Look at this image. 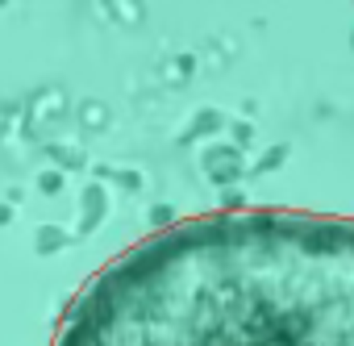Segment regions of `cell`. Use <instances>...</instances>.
<instances>
[{"label":"cell","mask_w":354,"mask_h":346,"mask_svg":"<svg viewBox=\"0 0 354 346\" xmlns=\"http://www.w3.org/2000/svg\"><path fill=\"white\" fill-rule=\"evenodd\" d=\"M55 346H354V217H184L96 271Z\"/></svg>","instance_id":"6da1fadb"},{"label":"cell","mask_w":354,"mask_h":346,"mask_svg":"<svg viewBox=\"0 0 354 346\" xmlns=\"http://www.w3.org/2000/svg\"><path fill=\"white\" fill-rule=\"evenodd\" d=\"M242 150L238 146H209L205 150V176L217 184V188H238L242 180Z\"/></svg>","instance_id":"7a4b0ae2"},{"label":"cell","mask_w":354,"mask_h":346,"mask_svg":"<svg viewBox=\"0 0 354 346\" xmlns=\"http://www.w3.org/2000/svg\"><path fill=\"white\" fill-rule=\"evenodd\" d=\"M109 213V192L100 188V184H88L84 188V213H80V234H88V230H96V221Z\"/></svg>","instance_id":"3957f363"},{"label":"cell","mask_w":354,"mask_h":346,"mask_svg":"<svg viewBox=\"0 0 354 346\" xmlns=\"http://www.w3.org/2000/svg\"><path fill=\"white\" fill-rule=\"evenodd\" d=\"M67 242H71V238H67L63 226H38V230H34V255H42V259L67 251Z\"/></svg>","instance_id":"277c9868"},{"label":"cell","mask_w":354,"mask_h":346,"mask_svg":"<svg viewBox=\"0 0 354 346\" xmlns=\"http://www.w3.org/2000/svg\"><path fill=\"white\" fill-rule=\"evenodd\" d=\"M230 121H225V113L221 109H201L196 117H192V129L180 138V142H192V138H201V134H217V129H225Z\"/></svg>","instance_id":"5b68a950"},{"label":"cell","mask_w":354,"mask_h":346,"mask_svg":"<svg viewBox=\"0 0 354 346\" xmlns=\"http://www.w3.org/2000/svg\"><path fill=\"white\" fill-rule=\"evenodd\" d=\"M146 221H150L154 234H162V230H171V226H180V213H175L171 205H154V209L146 213Z\"/></svg>","instance_id":"8992f818"},{"label":"cell","mask_w":354,"mask_h":346,"mask_svg":"<svg viewBox=\"0 0 354 346\" xmlns=\"http://www.w3.org/2000/svg\"><path fill=\"white\" fill-rule=\"evenodd\" d=\"M283 158H288V146L279 142V146H271V150L263 154V163H254V167H250V176H267V171H275V167H283Z\"/></svg>","instance_id":"52a82bcc"},{"label":"cell","mask_w":354,"mask_h":346,"mask_svg":"<svg viewBox=\"0 0 354 346\" xmlns=\"http://www.w3.org/2000/svg\"><path fill=\"white\" fill-rule=\"evenodd\" d=\"M34 184H38L42 197H59L67 180H63V171H38V180H34Z\"/></svg>","instance_id":"ba28073f"},{"label":"cell","mask_w":354,"mask_h":346,"mask_svg":"<svg viewBox=\"0 0 354 346\" xmlns=\"http://www.w3.org/2000/svg\"><path fill=\"white\" fill-rule=\"evenodd\" d=\"M221 213H246V192L242 188H221Z\"/></svg>","instance_id":"9c48e42d"},{"label":"cell","mask_w":354,"mask_h":346,"mask_svg":"<svg viewBox=\"0 0 354 346\" xmlns=\"http://www.w3.org/2000/svg\"><path fill=\"white\" fill-rule=\"evenodd\" d=\"M96 176H109V180H117L121 188H142V180H138V171H96Z\"/></svg>","instance_id":"30bf717a"},{"label":"cell","mask_w":354,"mask_h":346,"mask_svg":"<svg viewBox=\"0 0 354 346\" xmlns=\"http://www.w3.org/2000/svg\"><path fill=\"white\" fill-rule=\"evenodd\" d=\"M230 129H234V142H238V150H242V146H246V142L254 138V129H250V121H234Z\"/></svg>","instance_id":"8fae6325"},{"label":"cell","mask_w":354,"mask_h":346,"mask_svg":"<svg viewBox=\"0 0 354 346\" xmlns=\"http://www.w3.org/2000/svg\"><path fill=\"white\" fill-rule=\"evenodd\" d=\"M9 221H13V205H9V201H5V205H0V230H5V226H9Z\"/></svg>","instance_id":"7c38bea8"},{"label":"cell","mask_w":354,"mask_h":346,"mask_svg":"<svg viewBox=\"0 0 354 346\" xmlns=\"http://www.w3.org/2000/svg\"><path fill=\"white\" fill-rule=\"evenodd\" d=\"M84 117H88V121H104V109H96V104H88V109H84Z\"/></svg>","instance_id":"4fadbf2b"}]
</instances>
